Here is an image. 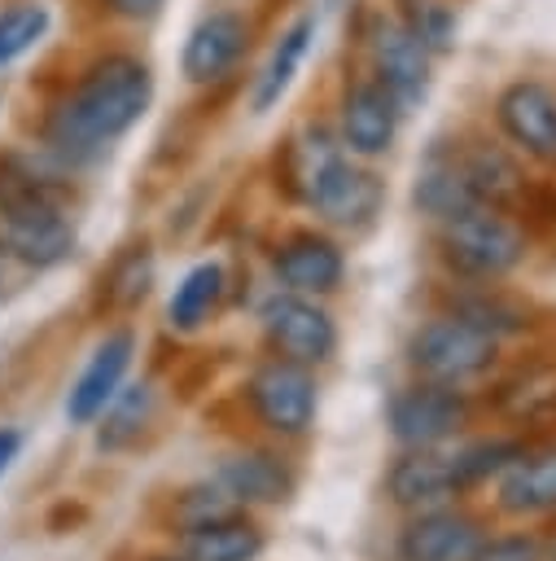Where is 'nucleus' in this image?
Listing matches in <instances>:
<instances>
[{"mask_svg":"<svg viewBox=\"0 0 556 561\" xmlns=\"http://www.w3.org/2000/svg\"><path fill=\"white\" fill-rule=\"evenodd\" d=\"M451 311L455 316H464L468 324H477V329H486L490 337H517V333H525L534 320H530V307H521L517 298H508V294H499L495 285H477V289H468V294H455L451 298Z\"/></svg>","mask_w":556,"mask_h":561,"instance_id":"nucleus-26","label":"nucleus"},{"mask_svg":"<svg viewBox=\"0 0 556 561\" xmlns=\"http://www.w3.org/2000/svg\"><path fill=\"white\" fill-rule=\"evenodd\" d=\"M368 57H372V79L390 88V96L403 105V114L425 101L433 53L407 31V22L377 18V26L368 35Z\"/></svg>","mask_w":556,"mask_h":561,"instance_id":"nucleus-11","label":"nucleus"},{"mask_svg":"<svg viewBox=\"0 0 556 561\" xmlns=\"http://www.w3.org/2000/svg\"><path fill=\"white\" fill-rule=\"evenodd\" d=\"M512 215H521L517 224L525 228V237L530 232H552L556 228V184L552 180H530L521 202L512 206Z\"/></svg>","mask_w":556,"mask_h":561,"instance_id":"nucleus-31","label":"nucleus"},{"mask_svg":"<svg viewBox=\"0 0 556 561\" xmlns=\"http://www.w3.org/2000/svg\"><path fill=\"white\" fill-rule=\"evenodd\" d=\"M0 254L35 272L66 263L74 254V219L66 215V202L0 210Z\"/></svg>","mask_w":556,"mask_h":561,"instance_id":"nucleus-8","label":"nucleus"},{"mask_svg":"<svg viewBox=\"0 0 556 561\" xmlns=\"http://www.w3.org/2000/svg\"><path fill=\"white\" fill-rule=\"evenodd\" d=\"M241 508H280L298 495V473L293 465L271 451V447H241L219 456L215 473H210Z\"/></svg>","mask_w":556,"mask_h":561,"instance_id":"nucleus-16","label":"nucleus"},{"mask_svg":"<svg viewBox=\"0 0 556 561\" xmlns=\"http://www.w3.org/2000/svg\"><path fill=\"white\" fill-rule=\"evenodd\" d=\"M438 254L460 280L495 285L525 263L530 237L508 210L473 206V210L438 224Z\"/></svg>","mask_w":556,"mask_h":561,"instance_id":"nucleus-2","label":"nucleus"},{"mask_svg":"<svg viewBox=\"0 0 556 561\" xmlns=\"http://www.w3.org/2000/svg\"><path fill=\"white\" fill-rule=\"evenodd\" d=\"M473 561H543V543L530 530H508V535H490L477 543Z\"/></svg>","mask_w":556,"mask_h":561,"instance_id":"nucleus-32","label":"nucleus"},{"mask_svg":"<svg viewBox=\"0 0 556 561\" xmlns=\"http://www.w3.org/2000/svg\"><path fill=\"white\" fill-rule=\"evenodd\" d=\"M460 167H464V180L477 197V206H490V210H508L521 202L525 193V167L512 149L503 145H490V140H477L468 149H460Z\"/></svg>","mask_w":556,"mask_h":561,"instance_id":"nucleus-19","label":"nucleus"},{"mask_svg":"<svg viewBox=\"0 0 556 561\" xmlns=\"http://www.w3.org/2000/svg\"><path fill=\"white\" fill-rule=\"evenodd\" d=\"M232 513H241V504H236L215 478L193 482V486H179V491L171 495V530H175V535L197 530V526H210V522H223V517H232Z\"/></svg>","mask_w":556,"mask_h":561,"instance_id":"nucleus-28","label":"nucleus"},{"mask_svg":"<svg viewBox=\"0 0 556 561\" xmlns=\"http://www.w3.org/2000/svg\"><path fill=\"white\" fill-rule=\"evenodd\" d=\"M175 552L184 561H258L267 552V530L241 508L223 522L175 535Z\"/></svg>","mask_w":556,"mask_h":561,"instance_id":"nucleus-21","label":"nucleus"},{"mask_svg":"<svg viewBox=\"0 0 556 561\" xmlns=\"http://www.w3.org/2000/svg\"><path fill=\"white\" fill-rule=\"evenodd\" d=\"M464 495L455 478V456L447 447H403L385 469V500L403 513L455 504Z\"/></svg>","mask_w":556,"mask_h":561,"instance_id":"nucleus-14","label":"nucleus"},{"mask_svg":"<svg viewBox=\"0 0 556 561\" xmlns=\"http://www.w3.org/2000/svg\"><path fill=\"white\" fill-rule=\"evenodd\" d=\"M412 206L425 219H433V224H447V219H455V215H464V210L477 206V197H473V188L464 180V167H460V149L455 153L433 149L420 162L416 184H412Z\"/></svg>","mask_w":556,"mask_h":561,"instance_id":"nucleus-22","label":"nucleus"},{"mask_svg":"<svg viewBox=\"0 0 556 561\" xmlns=\"http://www.w3.org/2000/svg\"><path fill=\"white\" fill-rule=\"evenodd\" d=\"M495 364H499V337H490L486 329L468 324L455 311L420 320L407 337V368L425 381L473 386L490 377Z\"/></svg>","mask_w":556,"mask_h":561,"instance_id":"nucleus-3","label":"nucleus"},{"mask_svg":"<svg viewBox=\"0 0 556 561\" xmlns=\"http://www.w3.org/2000/svg\"><path fill=\"white\" fill-rule=\"evenodd\" d=\"M241 403H245L250 421L258 430H267L271 438H302V434H311L315 412H320L315 368L271 355L245 377Z\"/></svg>","mask_w":556,"mask_h":561,"instance_id":"nucleus-4","label":"nucleus"},{"mask_svg":"<svg viewBox=\"0 0 556 561\" xmlns=\"http://www.w3.org/2000/svg\"><path fill=\"white\" fill-rule=\"evenodd\" d=\"M486 539V522L460 504H438L407 513L394 557L398 561H473L477 543Z\"/></svg>","mask_w":556,"mask_h":561,"instance_id":"nucleus-9","label":"nucleus"},{"mask_svg":"<svg viewBox=\"0 0 556 561\" xmlns=\"http://www.w3.org/2000/svg\"><path fill=\"white\" fill-rule=\"evenodd\" d=\"M311 35H315V18H298V22L276 39V48H271V57H267V66L258 70L254 92H250L254 114H267L271 105H280V96L289 92V83H293L302 57H306V48H311Z\"/></svg>","mask_w":556,"mask_h":561,"instance_id":"nucleus-25","label":"nucleus"},{"mask_svg":"<svg viewBox=\"0 0 556 561\" xmlns=\"http://www.w3.org/2000/svg\"><path fill=\"white\" fill-rule=\"evenodd\" d=\"M473 425V399L464 386L407 381L385 399V430L398 447H447Z\"/></svg>","mask_w":556,"mask_h":561,"instance_id":"nucleus-5","label":"nucleus"},{"mask_svg":"<svg viewBox=\"0 0 556 561\" xmlns=\"http://www.w3.org/2000/svg\"><path fill=\"white\" fill-rule=\"evenodd\" d=\"M223 294H228L223 263L206 259V263L188 267V272L179 276V285H175L171 302H166V329H171V333H197V329L219 311Z\"/></svg>","mask_w":556,"mask_h":561,"instance_id":"nucleus-24","label":"nucleus"},{"mask_svg":"<svg viewBox=\"0 0 556 561\" xmlns=\"http://www.w3.org/2000/svg\"><path fill=\"white\" fill-rule=\"evenodd\" d=\"M158 421V386L153 381H123V390L105 403V412L92 421L96 425V451L101 456H118L140 447V438L153 430Z\"/></svg>","mask_w":556,"mask_h":561,"instance_id":"nucleus-20","label":"nucleus"},{"mask_svg":"<svg viewBox=\"0 0 556 561\" xmlns=\"http://www.w3.org/2000/svg\"><path fill=\"white\" fill-rule=\"evenodd\" d=\"M250 48V22L245 13H232V9H215L206 13L188 39H184V53H179V70L193 88H206V83H219L236 70V61L245 57Z\"/></svg>","mask_w":556,"mask_h":561,"instance_id":"nucleus-17","label":"nucleus"},{"mask_svg":"<svg viewBox=\"0 0 556 561\" xmlns=\"http://www.w3.org/2000/svg\"><path fill=\"white\" fill-rule=\"evenodd\" d=\"M258 329H263V342L271 346V355L306 364V368H324L337 355V342H341L337 320L328 316V307L320 298L289 294V289H276L258 307Z\"/></svg>","mask_w":556,"mask_h":561,"instance_id":"nucleus-6","label":"nucleus"},{"mask_svg":"<svg viewBox=\"0 0 556 561\" xmlns=\"http://www.w3.org/2000/svg\"><path fill=\"white\" fill-rule=\"evenodd\" d=\"M407 31H412L433 57L455 44V18H451L447 4H433V0H420V9L407 18Z\"/></svg>","mask_w":556,"mask_h":561,"instance_id":"nucleus-30","label":"nucleus"},{"mask_svg":"<svg viewBox=\"0 0 556 561\" xmlns=\"http://www.w3.org/2000/svg\"><path fill=\"white\" fill-rule=\"evenodd\" d=\"M53 26L48 4L39 0H18L9 9H0V70L13 66L18 57H26Z\"/></svg>","mask_w":556,"mask_h":561,"instance_id":"nucleus-29","label":"nucleus"},{"mask_svg":"<svg viewBox=\"0 0 556 561\" xmlns=\"http://www.w3.org/2000/svg\"><path fill=\"white\" fill-rule=\"evenodd\" d=\"M149 289H153V250H149V241H131L101 272L96 307H105L114 316H127V311H136L149 298Z\"/></svg>","mask_w":556,"mask_h":561,"instance_id":"nucleus-23","label":"nucleus"},{"mask_svg":"<svg viewBox=\"0 0 556 561\" xmlns=\"http://www.w3.org/2000/svg\"><path fill=\"white\" fill-rule=\"evenodd\" d=\"M328 228H368L381 206H385V180L377 171H368L363 162L333 153L311 180H306V197H302Z\"/></svg>","mask_w":556,"mask_h":561,"instance_id":"nucleus-7","label":"nucleus"},{"mask_svg":"<svg viewBox=\"0 0 556 561\" xmlns=\"http://www.w3.org/2000/svg\"><path fill=\"white\" fill-rule=\"evenodd\" d=\"M517 421H521V430L534 434V438H556V381L534 386V390L521 399Z\"/></svg>","mask_w":556,"mask_h":561,"instance_id":"nucleus-33","label":"nucleus"},{"mask_svg":"<svg viewBox=\"0 0 556 561\" xmlns=\"http://www.w3.org/2000/svg\"><path fill=\"white\" fill-rule=\"evenodd\" d=\"M271 272L280 280V289H289V294L328 298L346 280V254H341V245L328 232L298 228V232H289V237L276 241Z\"/></svg>","mask_w":556,"mask_h":561,"instance_id":"nucleus-12","label":"nucleus"},{"mask_svg":"<svg viewBox=\"0 0 556 561\" xmlns=\"http://www.w3.org/2000/svg\"><path fill=\"white\" fill-rule=\"evenodd\" d=\"M153 561H184V557H179V552H175V557H153Z\"/></svg>","mask_w":556,"mask_h":561,"instance_id":"nucleus-36","label":"nucleus"},{"mask_svg":"<svg viewBox=\"0 0 556 561\" xmlns=\"http://www.w3.org/2000/svg\"><path fill=\"white\" fill-rule=\"evenodd\" d=\"M131 359H136V333L123 324V329H109L96 346H92V355L83 359V368H79V377L70 381V390H66V421L70 425H92L101 412H105V403L123 390V381H127V373H131Z\"/></svg>","mask_w":556,"mask_h":561,"instance_id":"nucleus-13","label":"nucleus"},{"mask_svg":"<svg viewBox=\"0 0 556 561\" xmlns=\"http://www.w3.org/2000/svg\"><path fill=\"white\" fill-rule=\"evenodd\" d=\"M495 123L517 153L556 167V92L547 83L512 79L495 96Z\"/></svg>","mask_w":556,"mask_h":561,"instance_id":"nucleus-10","label":"nucleus"},{"mask_svg":"<svg viewBox=\"0 0 556 561\" xmlns=\"http://www.w3.org/2000/svg\"><path fill=\"white\" fill-rule=\"evenodd\" d=\"M398 123H403V105L390 96L385 83L359 79V83L346 88L341 114H337V131H341V149L350 158H363V162L385 158L394 149Z\"/></svg>","mask_w":556,"mask_h":561,"instance_id":"nucleus-15","label":"nucleus"},{"mask_svg":"<svg viewBox=\"0 0 556 561\" xmlns=\"http://www.w3.org/2000/svg\"><path fill=\"white\" fill-rule=\"evenodd\" d=\"M22 447H26V434L18 425H0V478L13 469V460L22 456Z\"/></svg>","mask_w":556,"mask_h":561,"instance_id":"nucleus-34","label":"nucleus"},{"mask_svg":"<svg viewBox=\"0 0 556 561\" xmlns=\"http://www.w3.org/2000/svg\"><path fill=\"white\" fill-rule=\"evenodd\" d=\"M495 508L503 517H556V438L525 447L495 478Z\"/></svg>","mask_w":556,"mask_h":561,"instance_id":"nucleus-18","label":"nucleus"},{"mask_svg":"<svg viewBox=\"0 0 556 561\" xmlns=\"http://www.w3.org/2000/svg\"><path fill=\"white\" fill-rule=\"evenodd\" d=\"M109 4V13L114 18H127V22H144V18H153L166 0H105Z\"/></svg>","mask_w":556,"mask_h":561,"instance_id":"nucleus-35","label":"nucleus"},{"mask_svg":"<svg viewBox=\"0 0 556 561\" xmlns=\"http://www.w3.org/2000/svg\"><path fill=\"white\" fill-rule=\"evenodd\" d=\"M0 263H4V254H0Z\"/></svg>","mask_w":556,"mask_h":561,"instance_id":"nucleus-37","label":"nucleus"},{"mask_svg":"<svg viewBox=\"0 0 556 561\" xmlns=\"http://www.w3.org/2000/svg\"><path fill=\"white\" fill-rule=\"evenodd\" d=\"M552 561H556V552H552Z\"/></svg>","mask_w":556,"mask_h":561,"instance_id":"nucleus-38","label":"nucleus"},{"mask_svg":"<svg viewBox=\"0 0 556 561\" xmlns=\"http://www.w3.org/2000/svg\"><path fill=\"white\" fill-rule=\"evenodd\" d=\"M153 101V70L131 53H109L92 61L79 83L53 105L44 123V145L53 158L83 167L96 162L114 140H123Z\"/></svg>","mask_w":556,"mask_h":561,"instance_id":"nucleus-1","label":"nucleus"},{"mask_svg":"<svg viewBox=\"0 0 556 561\" xmlns=\"http://www.w3.org/2000/svg\"><path fill=\"white\" fill-rule=\"evenodd\" d=\"M525 447H530V438H521V434H517V438H473V443L451 447V456H455V478H460L464 495H468L473 486L495 482Z\"/></svg>","mask_w":556,"mask_h":561,"instance_id":"nucleus-27","label":"nucleus"}]
</instances>
